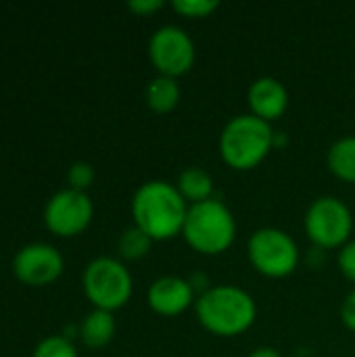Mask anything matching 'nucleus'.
<instances>
[{
  "mask_svg": "<svg viewBox=\"0 0 355 357\" xmlns=\"http://www.w3.org/2000/svg\"><path fill=\"white\" fill-rule=\"evenodd\" d=\"M188 203L178 192L176 184L165 180H149L140 184L132 197V220L153 243L182 236L188 215Z\"/></svg>",
  "mask_w": 355,
  "mask_h": 357,
  "instance_id": "nucleus-1",
  "label": "nucleus"
},
{
  "mask_svg": "<svg viewBox=\"0 0 355 357\" xmlns=\"http://www.w3.org/2000/svg\"><path fill=\"white\" fill-rule=\"evenodd\" d=\"M195 316L209 335L232 339L255 324L257 303L249 291L236 284H218L197 297Z\"/></svg>",
  "mask_w": 355,
  "mask_h": 357,
  "instance_id": "nucleus-2",
  "label": "nucleus"
},
{
  "mask_svg": "<svg viewBox=\"0 0 355 357\" xmlns=\"http://www.w3.org/2000/svg\"><path fill=\"white\" fill-rule=\"evenodd\" d=\"M274 132L272 123L251 113L232 117L218 140L222 161L234 172L255 169L274 151Z\"/></svg>",
  "mask_w": 355,
  "mask_h": 357,
  "instance_id": "nucleus-3",
  "label": "nucleus"
},
{
  "mask_svg": "<svg viewBox=\"0 0 355 357\" xmlns=\"http://www.w3.org/2000/svg\"><path fill=\"white\" fill-rule=\"evenodd\" d=\"M236 230V218L230 207L213 197L188 207L182 238L195 253L216 257L234 245Z\"/></svg>",
  "mask_w": 355,
  "mask_h": 357,
  "instance_id": "nucleus-4",
  "label": "nucleus"
},
{
  "mask_svg": "<svg viewBox=\"0 0 355 357\" xmlns=\"http://www.w3.org/2000/svg\"><path fill=\"white\" fill-rule=\"evenodd\" d=\"M82 287L86 299L92 303L94 310L111 314L121 310L134 293L132 274L117 257L92 259L82 274Z\"/></svg>",
  "mask_w": 355,
  "mask_h": 357,
  "instance_id": "nucleus-5",
  "label": "nucleus"
},
{
  "mask_svg": "<svg viewBox=\"0 0 355 357\" xmlns=\"http://www.w3.org/2000/svg\"><path fill=\"white\" fill-rule=\"evenodd\" d=\"M247 257L255 272L266 278L280 280L295 274L301 261V251L289 232L266 226L249 236Z\"/></svg>",
  "mask_w": 355,
  "mask_h": 357,
  "instance_id": "nucleus-6",
  "label": "nucleus"
},
{
  "mask_svg": "<svg viewBox=\"0 0 355 357\" xmlns=\"http://www.w3.org/2000/svg\"><path fill=\"white\" fill-rule=\"evenodd\" d=\"M303 228L314 247L322 251L341 249L352 241L354 213L343 199L324 195L310 203L303 218Z\"/></svg>",
  "mask_w": 355,
  "mask_h": 357,
  "instance_id": "nucleus-7",
  "label": "nucleus"
},
{
  "mask_svg": "<svg viewBox=\"0 0 355 357\" xmlns=\"http://www.w3.org/2000/svg\"><path fill=\"white\" fill-rule=\"evenodd\" d=\"M149 61L159 75L182 77L197 61V46L180 25H161L149 38Z\"/></svg>",
  "mask_w": 355,
  "mask_h": 357,
  "instance_id": "nucleus-8",
  "label": "nucleus"
},
{
  "mask_svg": "<svg viewBox=\"0 0 355 357\" xmlns=\"http://www.w3.org/2000/svg\"><path fill=\"white\" fill-rule=\"evenodd\" d=\"M94 218V205L88 192L63 188L54 192L42 211L44 226L59 238H73L88 230Z\"/></svg>",
  "mask_w": 355,
  "mask_h": 357,
  "instance_id": "nucleus-9",
  "label": "nucleus"
},
{
  "mask_svg": "<svg viewBox=\"0 0 355 357\" xmlns=\"http://www.w3.org/2000/svg\"><path fill=\"white\" fill-rule=\"evenodd\" d=\"M65 259L54 245L29 243L21 247L13 257V274L27 287H48L61 278Z\"/></svg>",
  "mask_w": 355,
  "mask_h": 357,
  "instance_id": "nucleus-10",
  "label": "nucleus"
},
{
  "mask_svg": "<svg viewBox=\"0 0 355 357\" xmlns=\"http://www.w3.org/2000/svg\"><path fill=\"white\" fill-rule=\"evenodd\" d=\"M195 301H197V295L188 278H182V276H161L146 291L149 307L157 316H163V318L182 316L186 310L195 307Z\"/></svg>",
  "mask_w": 355,
  "mask_h": 357,
  "instance_id": "nucleus-11",
  "label": "nucleus"
},
{
  "mask_svg": "<svg viewBox=\"0 0 355 357\" xmlns=\"http://www.w3.org/2000/svg\"><path fill=\"white\" fill-rule=\"evenodd\" d=\"M247 105H249L251 115L268 123L278 121L289 109V90L276 77H270V75L257 77L251 82L247 90Z\"/></svg>",
  "mask_w": 355,
  "mask_h": 357,
  "instance_id": "nucleus-12",
  "label": "nucleus"
},
{
  "mask_svg": "<svg viewBox=\"0 0 355 357\" xmlns=\"http://www.w3.org/2000/svg\"><path fill=\"white\" fill-rule=\"evenodd\" d=\"M115 331H117V322L111 312L92 310L80 322V341L88 349H103L113 341Z\"/></svg>",
  "mask_w": 355,
  "mask_h": 357,
  "instance_id": "nucleus-13",
  "label": "nucleus"
},
{
  "mask_svg": "<svg viewBox=\"0 0 355 357\" xmlns=\"http://www.w3.org/2000/svg\"><path fill=\"white\" fill-rule=\"evenodd\" d=\"M180 98H182V88H180L178 79L167 77V75H157V77L149 79V84L144 88L146 107L159 115L172 113L178 107Z\"/></svg>",
  "mask_w": 355,
  "mask_h": 357,
  "instance_id": "nucleus-14",
  "label": "nucleus"
},
{
  "mask_svg": "<svg viewBox=\"0 0 355 357\" xmlns=\"http://www.w3.org/2000/svg\"><path fill=\"white\" fill-rule=\"evenodd\" d=\"M176 188L188 205H197V203L213 199V178L209 176V172L197 165L180 172Z\"/></svg>",
  "mask_w": 355,
  "mask_h": 357,
  "instance_id": "nucleus-15",
  "label": "nucleus"
},
{
  "mask_svg": "<svg viewBox=\"0 0 355 357\" xmlns=\"http://www.w3.org/2000/svg\"><path fill=\"white\" fill-rule=\"evenodd\" d=\"M328 172L347 184H355V136H343L335 140L326 153Z\"/></svg>",
  "mask_w": 355,
  "mask_h": 357,
  "instance_id": "nucleus-16",
  "label": "nucleus"
},
{
  "mask_svg": "<svg viewBox=\"0 0 355 357\" xmlns=\"http://www.w3.org/2000/svg\"><path fill=\"white\" fill-rule=\"evenodd\" d=\"M151 247H153V241L136 226L126 228L117 241V253L121 261H138L149 255Z\"/></svg>",
  "mask_w": 355,
  "mask_h": 357,
  "instance_id": "nucleus-17",
  "label": "nucleus"
},
{
  "mask_svg": "<svg viewBox=\"0 0 355 357\" xmlns=\"http://www.w3.org/2000/svg\"><path fill=\"white\" fill-rule=\"evenodd\" d=\"M31 357H80L77 356V349L73 345V341H69L67 337L63 335H52V337H46L42 339Z\"/></svg>",
  "mask_w": 355,
  "mask_h": 357,
  "instance_id": "nucleus-18",
  "label": "nucleus"
},
{
  "mask_svg": "<svg viewBox=\"0 0 355 357\" xmlns=\"http://www.w3.org/2000/svg\"><path fill=\"white\" fill-rule=\"evenodd\" d=\"M172 8L188 19H205L220 8L218 0H174Z\"/></svg>",
  "mask_w": 355,
  "mask_h": 357,
  "instance_id": "nucleus-19",
  "label": "nucleus"
},
{
  "mask_svg": "<svg viewBox=\"0 0 355 357\" xmlns=\"http://www.w3.org/2000/svg\"><path fill=\"white\" fill-rule=\"evenodd\" d=\"M94 178H96V172L88 161H75L67 172L69 188L80 190V192H86L94 184Z\"/></svg>",
  "mask_w": 355,
  "mask_h": 357,
  "instance_id": "nucleus-20",
  "label": "nucleus"
},
{
  "mask_svg": "<svg viewBox=\"0 0 355 357\" xmlns=\"http://www.w3.org/2000/svg\"><path fill=\"white\" fill-rule=\"evenodd\" d=\"M337 266L341 270V274L355 284V238H352L347 245H343L339 249V255H337Z\"/></svg>",
  "mask_w": 355,
  "mask_h": 357,
  "instance_id": "nucleus-21",
  "label": "nucleus"
},
{
  "mask_svg": "<svg viewBox=\"0 0 355 357\" xmlns=\"http://www.w3.org/2000/svg\"><path fill=\"white\" fill-rule=\"evenodd\" d=\"M165 6L163 0H130L128 2V10H132L138 17H149L155 15L157 10H161Z\"/></svg>",
  "mask_w": 355,
  "mask_h": 357,
  "instance_id": "nucleus-22",
  "label": "nucleus"
},
{
  "mask_svg": "<svg viewBox=\"0 0 355 357\" xmlns=\"http://www.w3.org/2000/svg\"><path fill=\"white\" fill-rule=\"evenodd\" d=\"M341 320H343L345 328L352 331L355 335V289L352 293H347V297L343 299V305H341Z\"/></svg>",
  "mask_w": 355,
  "mask_h": 357,
  "instance_id": "nucleus-23",
  "label": "nucleus"
},
{
  "mask_svg": "<svg viewBox=\"0 0 355 357\" xmlns=\"http://www.w3.org/2000/svg\"><path fill=\"white\" fill-rule=\"evenodd\" d=\"M188 282H190V287H192V291H195L197 297L211 289V287H209V276L203 274V272H195L192 276H188Z\"/></svg>",
  "mask_w": 355,
  "mask_h": 357,
  "instance_id": "nucleus-24",
  "label": "nucleus"
},
{
  "mask_svg": "<svg viewBox=\"0 0 355 357\" xmlns=\"http://www.w3.org/2000/svg\"><path fill=\"white\" fill-rule=\"evenodd\" d=\"M247 357H282V354L278 349H274V347H257Z\"/></svg>",
  "mask_w": 355,
  "mask_h": 357,
  "instance_id": "nucleus-25",
  "label": "nucleus"
},
{
  "mask_svg": "<svg viewBox=\"0 0 355 357\" xmlns=\"http://www.w3.org/2000/svg\"><path fill=\"white\" fill-rule=\"evenodd\" d=\"M287 142H289L287 134H285V132H278V130H276V132H274V151H276V149H280V146H285Z\"/></svg>",
  "mask_w": 355,
  "mask_h": 357,
  "instance_id": "nucleus-26",
  "label": "nucleus"
}]
</instances>
